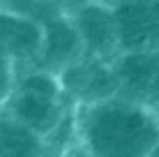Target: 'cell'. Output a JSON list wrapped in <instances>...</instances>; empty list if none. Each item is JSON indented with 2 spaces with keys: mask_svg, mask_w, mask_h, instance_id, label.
I'll use <instances>...</instances> for the list:
<instances>
[{
  "mask_svg": "<svg viewBox=\"0 0 159 157\" xmlns=\"http://www.w3.org/2000/svg\"><path fill=\"white\" fill-rule=\"evenodd\" d=\"M74 122L81 153L99 157H148L159 143V109L106 97L74 104Z\"/></svg>",
  "mask_w": 159,
  "mask_h": 157,
  "instance_id": "1",
  "label": "cell"
},
{
  "mask_svg": "<svg viewBox=\"0 0 159 157\" xmlns=\"http://www.w3.org/2000/svg\"><path fill=\"white\" fill-rule=\"evenodd\" d=\"M118 51H159V0H116Z\"/></svg>",
  "mask_w": 159,
  "mask_h": 157,
  "instance_id": "2",
  "label": "cell"
},
{
  "mask_svg": "<svg viewBox=\"0 0 159 157\" xmlns=\"http://www.w3.org/2000/svg\"><path fill=\"white\" fill-rule=\"evenodd\" d=\"M111 65L120 97L159 109V51H122Z\"/></svg>",
  "mask_w": 159,
  "mask_h": 157,
  "instance_id": "3",
  "label": "cell"
},
{
  "mask_svg": "<svg viewBox=\"0 0 159 157\" xmlns=\"http://www.w3.org/2000/svg\"><path fill=\"white\" fill-rule=\"evenodd\" d=\"M72 23L79 30L83 42V51L90 58L113 60L118 56V32H116V16L113 7L104 0H88L76 12L69 14Z\"/></svg>",
  "mask_w": 159,
  "mask_h": 157,
  "instance_id": "4",
  "label": "cell"
},
{
  "mask_svg": "<svg viewBox=\"0 0 159 157\" xmlns=\"http://www.w3.org/2000/svg\"><path fill=\"white\" fill-rule=\"evenodd\" d=\"M44 28L37 19L0 9V51L9 56L19 67L35 65L42 51Z\"/></svg>",
  "mask_w": 159,
  "mask_h": 157,
  "instance_id": "5",
  "label": "cell"
},
{
  "mask_svg": "<svg viewBox=\"0 0 159 157\" xmlns=\"http://www.w3.org/2000/svg\"><path fill=\"white\" fill-rule=\"evenodd\" d=\"M44 37H42V51L37 58V67H44L48 72H60L67 65L76 62L85 56L83 42L79 37V30L72 23L67 14H56L42 23Z\"/></svg>",
  "mask_w": 159,
  "mask_h": 157,
  "instance_id": "6",
  "label": "cell"
},
{
  "mask_svg": "<svg viewBox=\"0 0 159 157\" xmlns=\"http://www.w3.org/2000/svg\"><path fill=\"white\" fill-rule=\"evenodd\" d=\"M46 143L39 134L0 109V155H44Z\"/></svg>",
  "mask_w": 159,
  "mask_h": 157,
  "instance_id": "7",
  "label": "cell"
},
{
  "mask_svg": "<svg viewBox=\"0 0 159 157\" xmlns=\"http://www.w3.org/2000/svg\"><path fill=\"white\" fill-rule=\"evenodd\" d=\"M152 155H159V143L155 145V150H152Z\"/></svg>",
  "mask_w": 159,
  "mask_h": 157,
  "instance_id": "8",
  "label": "cell"
}]
</instances>
